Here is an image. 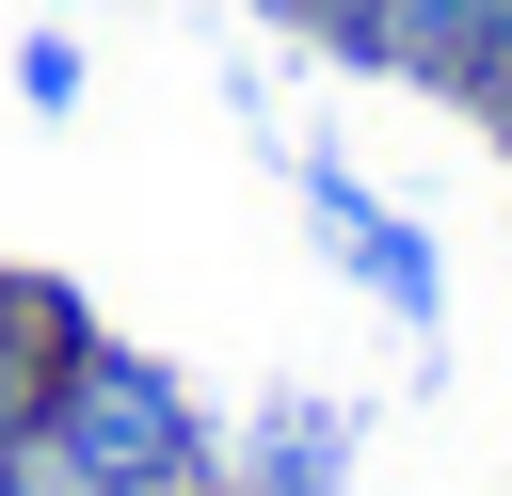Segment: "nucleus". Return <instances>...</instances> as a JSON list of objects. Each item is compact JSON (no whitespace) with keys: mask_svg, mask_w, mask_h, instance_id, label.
I'll use <instances>...</instances> for the list:
<instances>
[{"mask_svg":"<svg viewBox=\"0 0 512 496\" xmlns=\"http://www.w3.org/2000/svg\"><path fill=\"white\" fill-rule=\"evenodd\" d=\"M320 48L352 80H400V96H480L496 48H512V0H320Z\"/></svg>","mask_w":512,"mask_h":496,"instance_id":"2","label":"nucleus"},{"mask_svg":"<svg viewBox=\"0 0 512 496\" xmlns=\"http://www.w3.org/2000/svg\"><path fill=\"white\" fill-rule=\"evenodd\" d=\"M464 128H480V144H496V160H512V48H496V80H480V96H464Z\"/></svg>","mask_w":512,"mask_h":496,"instance_id":"7","label":"nucleus"},{"mask_svg":"<svg viewBox=\"0 0 512 496\" xmlns=\"http://www.w3.org/2000/svg\"><path fill=\"white\" fill-rule=\"evenodd\" d=\"M304 224L336 240V272H352V288H368L384 320H432V304H448V272H432V240H416V224H400V208H384V192H368V176H352L336 144L304 160Z\"/></svg>","mask_w":512,"mask_h":496,"instance_id":"4","label":"nucleus"},{"mask_svg":"<svg viewBox=\"0 0 512 496\" xmlns=\"http://www.w3.org/2000/svg\"><path fill=\"white\" fill-rule=\"evenodd\" d=\"M336 480H352V416H336V400H272V416L224 448L208 496H336Z\"/></svg>","mask_w":512,"mask_h":496,"instance_id":"5","label":"nucleus"},{"mask_svg":"<svg viewBox=\"0 0 512 496\" xmlns=\"http://www.w3.org/2000/svg\"><path fill=\"white\" fill-rule=\"evenodd\" d=\"M112 320L64 288V272H32V256H0V464L48 432V400H64V368L96 352Z\"/></svg>","mask_w":512,"mask_h":496,"instance_id":"3","label":"nucleus"},{"mask_svg":"<svg viewBox=\"0 0 512 496\" xmlns=\"http://www.w3.org/2000/svg\"><path fill=\"white\" fill-rule=\"evenodd\" d=\"M32 448H48L64 496H208V480H224V432H208L192 368H160L144 336H96V352L64 368V400H48Z\"/></svg>","mask_w":512,"mask_h":496,"instance_id":"1","label":"nucleus"},{"mask_svg":"<svg viewBox=\"0 0 512 496\" xmlns=\"http://www.w3.org/2000/svg\"><path fill=\"white\" fill-rule=\"evenodd\" d=\"M16 96H32V112H80V32H32V48H16Z\"/></svg>","mask_w":512,"mask_h":496,"instance_id":"6","label":"nucleus"},{"mask_svg":"<svg viewBox=\"0 0 512 496\" xmlns=\"http://www.w3.org/2000/svg\"><path fill=\"white\" fill-rule=\"evenodd\" d=\"M240 16H272V32H320V0H240Z\"/></svg>","mask_w":512,"mask_h":496,"instance_id":"8","label":"nucleus"}]
</instances>
